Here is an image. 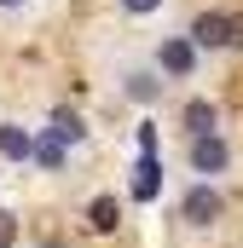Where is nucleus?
<instances>
[{
    "label": "nucleus",
    "mask_w": 243,
    "mask_h": 248,
    "mask_svg": "<svg viewBox=\"0 0 243 248\" xmlns=\"http://www.w3.org/2000/svg\"><path fill=\"white\" fill-rule=\"evenodd\" d=\"M180 214H185V225L208 231V225L226 214V202H220V190H214V185H191V190L180 196Z\"/></svg>",
    "instance_id": "f257e3e1"
},
{
    "label": "nucleus",
    "mask_w": 243,
    "mask_h": 248,
    "mask_svg": "<svg viewBox=\"0 0 243 248\" xmlns=\"http://www.w3.org/2000/svg\"><path fill=\"white\" fill-rule=\"evenodd\" d=\"M226 168H232V144L220 133L191 139V173H226Z\"/></svg>",
    "instance_id": "f03ea898"
},
{
    "label": "nucleus",
    "mask_w": 243,
    "mask_h": 248,
    "mask_svg": "<svg viewBox=\"0 0 243 248\" xmlns=\"http://www.w3.org/2000/svg\"><path fill=\"white\" fill-rule=\"evenodd\" d=\"M156 69H162V75H174V81H185V75L197 69V46H191L185 35H168V41L156 46Z\"/></svg>",
    "instance_id": "7ed1b4c3"
},
{
    "label": "nucleus",
    "mask_w": 243,
    "mask_h": 248,
    "mask_svg": "<svg viewBox=\"0 0 243 248\" xmlns=\"http://www.w3.org/2000/svg\"><path fill=\"white\" fill-rule=\"evenodd\" d=\"M191 46H226V12H197V23H191V35H185Z\"/></svg>",
    "instance_id": "20e7f679"
},
{
    "label": "nucleus",
    "mask_w": 243,
    "mask_h": 248,
    "mask_svg": "<svg viewBox=\"0 0 243 248\" xmlns=\"http://www.w3.org/2000/svg\"><path fill=\"white\" fill-rule=\"evenodd\" d=\"M133 173H139V179H133V196H139V202H156V190H162V162H156V150L139 156Z\"/></svg>",
    "instance_id": "39448f33"
},
{
    "label": "nucleus",
    "mask_w": 243,
    "mask_h": 248,
    "mask_svg": "<svg viewBox=\"0 0 243 248\" xmlns=\"http://www.w3.org/2000/svg\"><path fill=\"white\" fill-rule=\"evenodd\" d=\"M29 150H35V133H29V127H0V156H6V162H29Z\"/></svg>",
    "instance_id": "423d86ee"
},
{
    "label": "nucleus",
    "mask_w": 243,
    "mask_h": 248,
    "mask_svg": "<svg viewBox=\"0 0 243 248\" xmlns=\"http://www.w3.org/2000/svg\"><path fill=\"white\" fill-rule=\"evenodd\" d=\"M87 225H93V231H116L122 225V202L116 196H93V202H87Z\"/></svg>",
    "instance_id": "0eeeda50"
},
{
    "label": "nucleus",
    "mask_w": 243,
    "mask_h": 248,
    "mask_svg": "<svg viewBox=\"0 0 243 248\" xmlns=\"http://www.w3.org/2000/svg\"><path fill=\"white\" fill-rule=\"evenodd\" d=\"M185 127H191V139H203V133L220 127V110H214L208 98H191V104H185Z\"/></svg>",
    "instance_id": "6e6552de"
},
{
    "label": "nucleus",
    "mask_w": 243,
    "mask_h": 248,
    "mask_svg": "<svg viewBox=\"0 0 243 248\" xmlns=\"http://www.w3.org/2000/svg\"><path fill=\"white\" fill-rule=\"evenodd\" d=\"M47 133H52L58 144H81V139H87V122H81L75 110H52V127H47Z\"/></svg>",
    "instance_id": "1a4fd4ad"
},
{
    "label": "nucleus",
    "mask_w": 243,
    "mask_h": 248,
    "mask_svg": "<svg viewBox=\"0 0 243 248\" xmlns=\"http://www.w3.org/2000/svg\"><path fill=\"white\" fill-rule=\"evenodd\" d=\"M122 87H127V98L151 104V98H162V87H168V81H156L151 69H127V81H122Z\"/></svg>",
    "instance_id": "9d476101"
},
{
    "label": "nucleus",
    "mask_w": 243,
    "mask_h": 248,
    "mask_svg": "<svg viewBox=\"0 0 243 248\" xmlns=\"http://www.w3.org/2000/svg\"><path fill=\"white\" fill-rule=\"evenodd\" d=\"M29 162H41L47 173H58V168H64V144L52 139V133H41V139H35V150H29Z\"/></svg>",
    "instance_id": "9b49d317"
},
{
    "label": "nucleus",
    "mask_w": 243,
    "mask_h": 248,
    "mask_svg": "<svg viewBox=\"0 0 243 248\" xmlns=\"http://www.w3.org/2000/svg\"><path fill=\"white\" fill-rule=\"evenodd\" d=\"M226 46H243V12H226Z\"/></svg>",
    "instance_id": "f8f14e48"
},
{
    "label": "nucleus",
    "mask_w": 243,
    "mask_h": 248,
    "mask_svg": "<svg viewBox=\"0 0 243 248\" xmlns=\"http://www.w3.org/2000/svg\"><path fill=\"white\" fill-rule=\"evenodd\" d=\"M162 0H122V12H133V17H145V12H156Z\"/></svg>",
    "instance_id": "ddd939ff"
},
{
    "label": "nucleus",
    "mask_w": 243,
    "mask_h": 248,
    "mask_svg": "<svg viewBox=\"0 0 243 248\" xmlns=\"http://www.w3.org/2000/svg\"><path fill=\"white\" fill-rule=\"evenodd\" d=\"M12 237H17V219H12V214H6V208H0V248L12 243Z\"/></svg>",
    "instance_id": "4468645a"
},
{
    "label": "nucleus",
    "mask_w": 243,
    "mask_h": 248,
    "mask_svg": "<svg viewBox=\"0 0 243 248\" xmlns=\"http://www.w3.org/2000/svg\"><path fill=\"white\" fill-rule=\"evenodd\" d=\"M17 6H23V0H0V12H17Z\"/></svg>",
    "instance_id": "2eb2a0df"
},
{
    "label": "nucleus",
    "mask_w": 243,
    "mask_h": 248,
    "mask_svg": "<svg viewBox=\"0 0 243 248\" xmlns=\"http://www.w3.org/2000/svg\"><path fill=\"white\" fill-rule=\"evenodd\" d=\"M41 248H58V243H41Z\"/></svg>",
    "instance_id": "dca6fc26"
}]
</instances>
